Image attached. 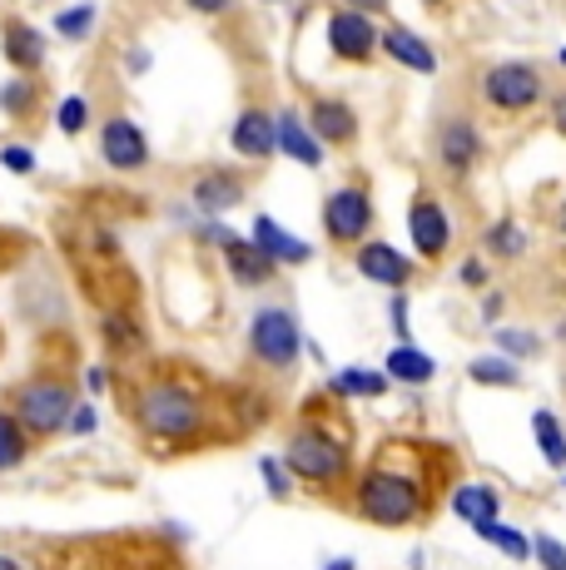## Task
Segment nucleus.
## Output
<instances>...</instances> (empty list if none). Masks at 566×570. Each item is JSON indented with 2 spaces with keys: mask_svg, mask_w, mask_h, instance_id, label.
Returning a JSON list of instances; mask_svg holds the SVG:
<instances>
[{
  "mask_svg": "<svg viewBox=\"0 0 566 570\" xmlns=\"http://www.w3.org/2000/svg\"><path fill=\"white\" fill-rule=\"evenodd\" d=\"M189 199L199 204L204 214H214V218H219V214H228V208H234L238 199H244V189H238V179H234V174H204V179L194 184V194H189Z\"/></svg>",
  "mask_w": 566,
  "mask_h": 570,
  "instance_id": "4be33fe9",
  "label": "nucleus"
},
{
  "mask_svg": "<svg viewBox=\"0 0 566 570\" xmlns=\"http://www.w3.org/2000/svg\"><path fill=\"white\" fill-rule=\"evenodd\" d=\"M125 70H129V75H145V70H149V50H145V46L129 50V55H125Z\"/></svg>",
  "mask_w": 566,
  "mask_h": 570,
  "instance_id": "ea45409f",
  "label": "nucleus"
},
{
  "mask_svg": "<svg viewBox=\"0 0 566 570\" xmlns=\"http://www.w3.org/2000/svg\"><path fill=\"white\" fill-rule=\"evenodd\" d=\"M487 248H492V254H502V258H517L521 248H527V234H521L511 218H502V224L487 228Z\"/></svg>",
  "mask_w": 566,
  "mask_h": 570,
  "instance_id": "7c9ffc66",
  "label": "nucleus"
},
{
  "mask_svg": "<svg viewBox=\"0 0 566 570\" xmlns=\"http://www.w3.org/2000/svg\"><path fill=\"white\" fill-rule=\"evenodd\" d=\"M537 561H541V570H566V546L557 541V535H537Z\"/></svg>",
  "mask_w": 566,
  "mask_h": 570,
  "instance_id": "72a5a7b5",
  "label": "nucleus"
},
{
  "mask_svg": "<svg viewBox=\"0 0 566 570\" xmlns=\"http://www.w3.org/2000/svg\"><path fill=\"white\" fill-rule=\"evenodd\" d=\"M224 258H228V273H234L238 283H248V288H254V283H269L279 273V263L269 258L254 238H234V244L224 248Z\"/></svg>",
  "mask_w": 566,
  "mask_h": 570,
  "instance_id": "a211bd4d",
  "label": "nucleus"
},
{
  "mask_svg": "<svg viewBox=\"0 0 566 570\" xmlns=\"http://www.w3.org/2000/svg\"><path fill=\"white\" fill-rule=\"evenodd\" d=\"M105 382H110V372H105V367L85 372V392H90V397H105Z\"/></svg>",
  "mask_w": 566,
  "mask_h": 570,
  "instance_id": "58836bf2",
  "label": "nucleus"
},
{
  "mask_svg": "<svg viewBox=\"0 0 566 570\" xmlns=\"http://www.w3.org/2000/svg\"><path fill=\"white\" fill-rule=\"evenodd\" d=\"M323 228H329L333 244H363L368 228H373V199L363 189H333L323 199Z\"/></svg>",
  "mask_w": 566,
  "mask_h": 570,
  "instance_id": "0eeeda50",
  "label": "nucleus"
},
{
  "mask_svg": "<svg viewBox=\"0 0 566 570\" xmlns=\"http://www.w3.org/2000/svg\"><path fill=\"white\" fill-rule=\"evenodd\" d=\"M56 125H60V135L75 139L85 125H90V100H85V95H65L56 105Z\"/></svg>",
  "mask_w": 566,
  "mask_h": 570,
  "instance_id": "c756f323",
  "label": "nucleus"
},
{
  "mask_svg": "<svg viewBox=\"0 0 566 570\" xmlns=\"http://www.w3.org/2000/svg\"><path fill=\"white\" fill-rule=\"evenodd\" d=\"M552 125H557L562 135H566V95H557V100H552Z\"/></svg>",
  "mask_w": 566,
  "mask_h": 570,
  "instance_id": "79ce46f5",
  "label": "nucleus"
},
{
  "mask_svg": "<svg viewBox=\"0 0 566 570\" xmlns=\"http://www.w3.org/2000/svg\"><path fill=\"white\" fill-rule=\"evenodd\" d=\"M248 238H254V244L264 248V254L274 258L279 268H283V263H309V258H313V244L293 238L289 228H283L279 218H269V214H258V218H254V234H248Z\"/></svg>",
  "mask_w": 566,
  "mask_h": 570,
  "instance_id": "dca6fc26",
  "label": "nucleus"
},
{
  "mask_svg": "<svg viewBox=\"0 0 566 570\" xmlns=\"http://www.w3.org/2000/svg\"><path fill=\"white\" fill-rule=\"evenodd\" d=\"M95 20H100V10H95V6H70V10H60V16H56V36H65V40H90Z\"/></svg>",
  "mask_w": 566,
  "mask_h": 570,
  "instance_id": "c85d7f7f",
  "label": "nucleus"
},
{
  "mask_svg": "<svg viewBox=\"0 0 566 570\" xmlns=\"http://www.w3.org/2000/svg\"><path fill=\"white\" fill-rule=\"evenodd\" d=\"M497 511H502V497H497L492 487H477V481H472V487H457V491H452V517L467 521L472 531L492 525Z\"/></svg>",
  "mask_w": 566,
  "mask_h": 570,
  "instance_id": "6ab92c4d",
  "label": "nucleus"
},
{
  "mask_svg": "<svg viewBox=\"0 0 566 570\" xmlns=\"http://www.w3.org/2000/svg\"><path fill=\"white\" fill-rule=\"evenodd\" d=\"M189 10H199V16H219V10H228L234 0H184Z\"/></svg>",
  "mask_w": 566,
  "mask_h": 570,
  "instance_id": "a19ab883",
  "label": "nucleus"
},
{
  "mask_svg": "<svg viewBox=\"0 0 566 570\" xmlns=\"http://www.w3.org/2000/svg\"><path fill=\"white\" fill-rule=\"evenodd\" d=\"M323 570H358V561H353V556H333V561L323 566Z\"/></svg>",
  "mask_w": 566,
  "mask_h": 570,
  "instance_id": "37998d69",
  "label": "nucleus"
},
{
  "mask_svg": "<svg viewBox=\"0 0 566 570\" xmlns=\"http://www.w3.org/2000/svg\"><path fill=\"white\" fill-rule=\"evenodd\" d=\"M482 95H487V105L502 109V115H521V109H531L541 100V75H537V65H521V60L492 65V70L482 75Z\"/></svg>",
  "mask_w": 566,
  "mask_h": 570,
  "instance_id": "423d86ee",
  "label": "nucleus"
},
{
  "mask_svg": "<svg viewBox=\"0 0 566 570\" xmlns=\"http://www.w3.org/2000/svg\"><path fill=\"white\" fill-rule=\"evenodd\" d=\"M100 155H105L110 169L135 174V169H145V164H149V139H145V129H139L129 115H110L100 125Z\"/></svg>",
  "mask_w": 566,
  "mask_h": 570,
  "instance_id": "1a4fd4ad",
  "label": "nucleus"
},
{
  "mask_svg": "<svg viewBox=\"0 0 566 570\" xmlns=\"http://www.w3.org/2000/svg\"><path fill=\"white\" fill-rule=\"evenodd\" d=\"M135 422H139V432L159 436V442H189V436L204 432L209 407L184 382H145L135 397Z\"/></svg>",
  "mask_w": 566,
  "mask_h": 570,
  "instance_id": "f257e3e1",
  "label": "nucleus"
},
{
  "mask_svg": "<svg viewBox=\"0 0 566 570\" xmlns=\"http://www.w3.org/2000/svg\"><path fill=\"white\" fill-rule=\"evenodd\" d=\"M388 382L393 377H388V372H373V367H339L329 377V392L333 397H348V402L353 397H383Z\"/></svg>",
  "mask_w": 566,
  "mask_h": 570,
  "instance_id": "412c9836",
  "label": "nucleus"
},
{
  "mask_svg": "<svg viewBox=\"0 0 566 570\" xmlns=\"http://www.w3.org/2000/svg\"><path fill=\"white\" fill-rule=\"evenodd\" d=\"M408 238H412V248H418L422 258H442L448 254V244H452L448 208H442L438 199H418L412 204V214H408Z\"/></svg>",
  "mask_w": 566,
  "mask_h": 570,
  "instance_id": "9b49d317",
  "label": "nucleus"
},
{
  "mask_svg": "<svg viewBox=\"0 0 566 570\" xmlns=\"http://www.w3.org/2000/svg\"><path fill=\"white\" fill-rule=\"evenodd\" d=\"M329 50L339 60H368L373 50H383V30L373 26V16L358 6H343L329 16Z\"/></svg>",
  "mask_w": 566,
  "mask_h": 570,
  "instance_id": "6e6552de",
  "label": "nucleus"
},
{
  "mask_svg": "<svg viewBox=\"0 0 566 570\" xmlns=\"http://www.w3.org/2000/svg\"><path fill=\"white\" fill-rule=\"evenodd\" d=\"M531 432H537V446H541V456H547V466H562L566 471V432H562L557 416L537 412V416H531Z\"/></svg>",
  "mask_w": 566,
  "mask_h": 570,
  "instance_id": "393cba45",
  "label": "nucleus"
},
{
  "mask_svg": "<svg viewBox=\"0 0 566 570\" xmlns=\"http://www.w3.org/2000/svg\"><path fill=\"white\" fill-rule=\"evenodd\" d=\"M353 268L363 273L368 283H378V288H408V278H412V263L408 254H398L393 244H383V238H368V244H358V258H353Z\"/></svg>",
  "mask_w": 566,
  "mask_h": 570,
  "instance_id": "9d476101",
  "label": "nucleus"
},
{
  "mask_svg": "<svg viewBox=\"0 0 566 570\" xmlns=\"http://www.w3.org/2000/svg\"><path fill=\"white\" fill-rule=\"evenodd\" d=\"M383 372L398 382V387H422V382H432V377H438V363H432V357L422 353V347L398 343V347H388Z\"/></svg>",
  "mask_w": 566,
  "mask_h": 570,
  "instance_id": "f3484780",
  "label": "nucleus"
},
{
  "mask_svg": "<svg viewBox=\"0 0 566 570\" xmlns=\"http://www.w3.org/2000/svg\"><path fill=\"white\" fill-rule=\"evenodd\" d=\"M358 517L373 525H408L422 517V487L393 466H373L358 481Z\"/></svg>",
  "mask_w": 566,
  "mask_h": 570,
  "instance_id": "f03ea898",
  "label": "nucleus"
},
{
  "mask_svg": "<svg viewBox=\"0 0 566 570\" xmlns=\"http://www.w3.org/2000/svg\"><path fill=\"white\" fill-rule=\"evenodd\" d=\"M497 347H502L507 357H537V337L531 333H517V327H497Z\"/></svg>",
  "mask_w": 566,
  "mask_h": 570,
  "instance_id": "2f4dec72",
  "label": "nucleus"
},
{
  "mask_svg": "<svg viewBox=\"0 0 566 570\" xmlns=\"http://www.w3.org/2000/svg\"><path fill=\"white\" fill-rule=\"evenodd\" d=\"M309 125L319 129L323 145H348L358 135V115L343 100H313L309 105Z\"/></svg>",
  "mask_w": 566,
  "mask_h": 570,
  "instance_id": "aec40b11",
  "label": "nucleus"
},
{
  "mask_svg": "<svg viewBox=\"0 0 566 570\" xmlns=\"http://www.w3.org/2000/svg\"><path fill=\"white\" fill-rule=\"evenodd\" d=\"M557 60H562V65H566V50H562V55H557Z\"/></svg>",
  "mask_w": 566,
  "mask_h": 570,
  "instance_id": "8fccbe9b",
  "label": "nucleus"
},
{
  "mask_svg": "<svg viewBox=\"0 0 566 570\" xmlns=\"http://www.w3.org/2000/svg\"><path fill=\"white\" fill-rule=\"evenodd\" d=\"M477 535H482V541H492L502 556H511V561H527V556H537V546H531L521 531H511V525H497L492 521V525H482Z\"/></svg>",
  "mask_w": 566,
  "mask_h": 570,
  "instance_id": "bb28decb",
  "label": "nucleus"
},
{
  "mask_svg": "<svg viewBox=\"0 0 566 570\" xmlns=\"http://www.w3.org/2000/svg\"><path fill=\"white\" fill-rule=\"evenodd\" d=\"M422 6H442V0H422Z\"/></svg>",
  "mask_w": 566,
  "mask_h": 570,
  "instance_id": "09e8293b",
  "label": "nucleus"
},
{
  "mask_svg": "<svg viewBox=\"0 0 566 570\" xmlns=\"http://www.w3.org/2000/svg\"><path fill=\"white\" fill-rule=\"evenodd\" d=\"M258 481H264V491L274 501H289L293 497V471H289V462H283V456H264V462H258Z\"/></svg>",
  "mask_w": 566,
  "mask_h": 570,
  "instance_id": "cd10ccee",
  "label": "nucleus"
},
{
  "mask_svg": "<svg viewBox=\"0 0 566 570\" xmlns=\"http://www.w3.org/2000/svg\"><path fill=\"white\" fill-rule=\"evenodd\" d=\"M557 228H562V238H566V199H562V208H557Z\"/></svg>",
  "mask_w": 566,
  "mask_h": 570,
  "instance_id": "de8ad7c7",
  "label": "nucleus"
},
{
  "mask_svg": "<svg viewBox=\"0 0 566 570\" xmlns=\"http://www.w3.org/2000/svg\"><path fill=\"white\" fill-rule=\"evenodd\" d=\"M0 570H26V566H20L16 556H6V551H0Z\"/></svg>",
  "mask_w": 566,
  "mask_h": 570,
  "instance_id": "49530a36",
  "label": "nucleus"
},
{
  "mask_svg": "<svg viewBox=\"0 0 566 570\" xmlns=\"http://www.w3.org/2000/svg\"><path fill=\"white\" fill-rule=\"evenodd\" d=\"M283 462H289V471L299 481H309V487H333V481L348 471V446L339 436L323 432V426H303V432L289 436Z\"/></svg>",
  "mask_w": 566,
  "mask_h": 570,
  "instance_id": "20e7f679",
  "label": "nucleus"
},
{
  "mask_svg": "<svg viewBox=\"0 0 566 570\" xmlns=\"http://www.w3.org/2000/svg\"><path fill=\"white\" fill-rule=\"evenodd\" d=\"M0 164H6L10 174H20V179H26V174H36V149H30V145H6V149H0Z\"/></svg>",
  "mask_w": 566,
  "mask_h": 570,
  "instance_id": "473e14b6",
  "label": "nucleus"
},
{
  "mask_svg": "<svg viewBox=\"0 0 566 570\" xmlns=\"http://www.w3.org/2000/svg\"><path fill=\"white\" fill-rule=\"evenodd\" d=\"M100 327H105V337H115V343H125V353L139 343V333H135V327H129L119 313H105V317H100Z\"/></svg>",
  "mask_w": 566,
  "mask_h": 570,
  "instance_id": "c9c22d12",
  "label": "nucleus"
},
{
  "mask_svg": "<svg viewBox=\"0 0 566 570\" xmlns=\"http://www.w3.org/2000/svg\"><path fill=\"white\" fill-rule=\"evenodd\" d=\"M75 407H80V397H75V387L60 377H30L26 387H16V416L30 426V436L65 432Z\"/></svg>",
  "mask_w": 566,
  "mask_h": 570,
  "instance_id": "7ed1b4c3",
  "label": "nucleus"
},
{
  "mask_svg": "<svg viewBox=\"0 0 566 570\" xmlns=\"http://www.w3.org/2000/svg\"><path fill=\"white\" fill-rule=\"evenodd\" d=\"M462 283H467V288H482V283H487V263L482 258H467L462 263Z\"/></svg>",
  "mask_w": 566,
  "mask_h": 570,
  "instance_id": "4c0bfd02",
  "label": "nucleus"
},
{
  "mask_svg": "<svg viewBox=\"0 0 566 570\" xmlns=\"http://www.w3.org/2000/svg\"><path fill=\"white\" fill-rule=\"evenodd\" d=\"M348 6H358V10H383L388 0H348Z\"/></svg>",
  "mask_w": 566,
  "mask_h": 570,
  "instance_id": "a18cd8bd",
  "label": "nucleus"
},
{
  "mask_svg": "<svg viewBox=\"0 0 566 570\" xmlns=\"http://www.w3.org/2000/svg\"><path fill=\"white\" fill-rule=\"evenodd\" d=\"M467 377L477 382V387H517V363L502 353V357H477L472 367H467Z\"/></svg>",
  "mask_w": 566,
  "mask_h": 570,
  "instance_id": "a878e982",
  "label": "nucleus"
},
{
  "mask_svg": "<svg viewBox=\"0 0 566 570\" xmlns=\"http://www.w3.org/2000/svg\"><path fill=\"white\" fill-rule=\"evenodd\" d=\"M30 452V426L16 416V407L0 412V471H16Z\"/></svg>",
  "mask_w": 566,
  "mask_h": 570,
  "instance_id": "b1692460",
  "label": "nucleus"
},
{
  "mask_svg": "<svg viewBox=\"0 0 566 570\" xmlns=\"http://www.w3.org/2000/svg\"><path fill=\"white\" fill-rule=\"evenodd\" d=\"M279 155H289L293 164H309V169H319V164H323L319 129L303 125L299 109H279Z\"/></svg>",
  "mask_w": 566,
  "mask_h": 570,
  "instance_id": "ddd939ff",
  "label": "nucleus"
},
{
  "mask_svg": "<svg viewBox=\"0 0 566 570\" xmlns=\"http://www.w3.org/2000/svg\"><path fill=\"white\" fill-rule=\"evenodd\" d=\"M36 100V90H30V80H16L0 90V105H6V115H26V105Z\"/></svg>",
  "mask_w": 566,
  "mask_h": 570,
  "instance_id": "f704fd0d",
  "label": "nucleus"
},
{
  "mask_svg": "<svg viewBox=\"0 0 566 570\" xmlns=\"http://www.w3.org/2000/svg\"><path fill=\"white\" fill-rule=\"evenodd\" d=\"M95 426H100V416H95V407H90V402H80V407H75V416H70V426H65V432H75V436H95Z\"/></svg>",
  "mask_w": 566,
  "mask_h": 570,
  "instance_id": "e433bc0d",
  "label": "nucleus"
},
{
  "mask_svg": "<svg viewBox=\"0 0 566 570\" xmlns=\"http://www.w3.org/2000/svg\"><path fill=\"white\" fill-rule=\"evenodd\" d=\"M228 145L244 159L279 155V115H269V109H244V115L234 119V129H228Z\"/></svg>",
  "mask_w": 566,
  "mask_h": 570,
  "instance_id": "f8f14e48",
  "label": "nucleus"
},
{
  "mask_svg": "<svg viewBox=\"0 0 566 570\" xmlns=\"http://www.w3.org/2000/svg\"><path fill=\"white\" fill-rule=\"evenodd\" d=\"M6 55L16 70H40L46 65V36L30 26H20V20H10L6 26Z\"/></svg>",
  "mask_w": 566,
  "mask_h": 570,
  "instance_id": "5701e85b",
  "label": "nucleus"
},
{
  "mask_svg": "<svg viewBox=\"0 0 566 570\" xmlns=\"http://www.w3.org/2000/svg\"><path fill=\"white\" fill-rule=\"evenodd\" d=\"M383 55L388 60H398L402 70H412V75H438V50H432L428 40H422L418 30H408V26H388L383 30Z\"/></svg>",
  "mask_w": 566,
  "mask_h": 570,
  "instance_id": "2eb2a0df",
  "label": "nucleus"
},
{
  "mask_svg": "<svg viewBox=\"0 0 566 570\" xmlns=\"http://www.w3.org/2000/svg\"><path fill=\"white\" fill-rule=\"evenodd\" d=\"M248 347H254V357L264 367H293L303 353V327L299 317H293V308H283V303H269V308L254 313V323H248Z\"/></svg>",
  "mask_w": 566,
  "mask_h": 570,
  "instance_id": "39448f33",
  "label": "nucleus"
},
{
  "mask_svg": "<svg viewBox=\"0 0 566 570\" xmlns=\"http://www.w3.org/2000/svg\"><path fill=\"white\" fill-rule=\"evenodd\" d=\"M482 155V135H477V125H467V119H448V125L438 129V159L448 174H467Z\"/></svg>",
  "mask_w": 566,
  "mask_h": 570,
  "instance_id": "4468645a",
  "label": "nucleus"
},
{
  "mask_svg": "<svg viewBox=\"0 0 566 570\" xmlns=\"http://www.w3.org/2000/svg\"><path fill=\"white\" fill-rule=\"evenodd\" d=\"M497 313H502V298H497V293H492V298H487V303H482V317H487V323H492V317H497Z\"/></svg>",
  "mask_w": 566,
  "mask_h": 570,
  "instance_id": "c03bdc74",
  "label": "nucleus"
}]
</instances>
